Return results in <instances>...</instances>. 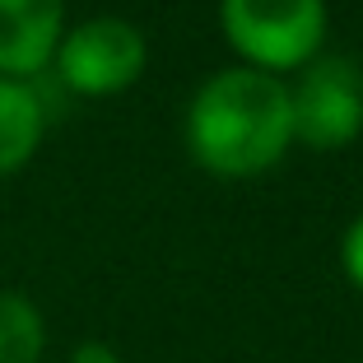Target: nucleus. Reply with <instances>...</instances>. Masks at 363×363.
<instances>
[{"instance_id": "1", "label": "nucleus", "mask_w": 363, "mask_h": 363, "mask_svg": "<svg viewBox=\"0 0 363 363\" xmlns=\"http://www.w3.org/2000/svg\"><path fill=\"white\" fill-rule=\"evenodd\" d=\"M294 145V107L279 75L233 65L196 89L186 107V150L214 177H257Z\"/></svg>"}, {"instance_id": "2", "label": "nucleus", "mask_w": 363, "mask_h": 363, "mask_svg": "<svg viewBox=\"0 0 363 363\" xmlns=\"http://www.w3.org/2000/svg\"><path fill=\"white\" fill-rule=\"evenodd\" d=\"M219 23L252 70L284 75L321 56L326 0H219Z\"/></svg>"}, {"instance_id": "3", "label": "nucleus", "mask_w": 363, "mask_h": 363, "mask_svg": "<svg viewBox=\"0 0 363 363\" xmlns=\"http://www.w3.org/2000/svg\"><path fill=\"white\" fill-rule=\"evenodd\" d=\"M145 33L126 19H84L79 28L61 33L56 43V75L70 94H84V98H112V94H126L140 75H145Z\"/></svg>"}, {"instance_id": "4", "label": "nucleus", "mask_w": 363, "mask_h": 363, "mask_svg": "<svg viewBox=\"0 0 363 363\" xmlns=\"http://www.w3.org/2000/svg\"><path fill=\"white\" fill-rule=\"evenodd\" d=\"M294 140L308 150H340L363 130V75L345 56H312L298 89H289Z\"/></svg>"}, {"instance_id": "5", "label": "nucleus", "mask_w": 363, "mask_h": 363, "mask_svg": "<svg viewBox=\"0 0 363 363\" xmlns=\"http://www.w3.org/2000/svg\"><path fill=\"white\" fill-rule=\"evenodd\" d=\"M65 33V0H0V75H38Z\"/></svg>"}, {"instance_id": "6", "label": "nucleus", "mask_w": 363, "mask_h": 363, "mask_svg": "<svg viewBox=\"0 0 363 363\" xmlns=\"http://www.w3.org/2000/svg\"><path fill=\"white\" fill-rule=\"evenodd\" d=\"M43 130H47V107L38 89L0 75V177L19 172L38 154Z\"/></svg>"}, {"instance_id": "7", "label": "nucleus", "mask_w": 363, "mask_h": 363, "mask_svg": "<svg viewBox=\"0 0 363 363\" xmlns=\"http://www.w3.org/2000/svg\"><path fill=\"white\" fill-rule=\"evenodd\" d=\"M47 350V321L19 289H0V363H38Z\"/></svg>"}, {"instance_id": "8", "label": "nucleus", "mask_w": 363, "mask_h": 363, "mask_svg": "<svg viewBox=\"0 0 363 363\" xmlns=\"http://www.w3.org/2000/svg\"><path fill=\"white\" fill-rule=\"evenodd\" d=\"M340 270H345V279L363 294V214L345 228V238H340Z\"/></svg>"}, {"instance_id": "9", "label": "nucleus", "mask_w": 363, "mask_h": 363, "mask_svg": "<svg viewBox=\"0 0 363 363\" xmlns=\"http://www.w3.org/2000/svg\"><path fill=\"white\" fill-rule=\"evenodd\" d=\"M70 363H121V359H117V350H112V345H103V340H84V345H75Z\"/></svg>"}]
</instances>
